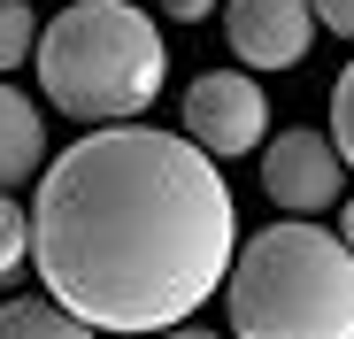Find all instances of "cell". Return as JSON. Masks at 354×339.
Masks as SVG:
<instances>
[{
  "label": "cell",
  "instance_id": "1",
  "mask_svg": "<svg viewBox=\"0 0 354 339\" xmlns=\"http://www.w3.org/2000/svg\"><path fill=\"white\" fill-rule=\"evenodd\" d=\"M39 286L93 331L193 324L239 262L231 185L201 139L154 124H100L39 170L31 201Z\"/></svg>",
  "mask_w": 354,
  "mask_h": 339
},
{
  "label": "cell",
  "instance_id": "2",
  "mask_svg": "<svg viewBox=\"0 0 354 339\" xmlns=\"http://www.w3.org/2000/svg\"><path fill=\"white\" fill-rule=\"evenodd\" d=\"M39 93L77 124H131L139 108L162 100L169 46L147 8L131 0H70L39 31Z\"/></svg>",
  "mask_w": 354,
  "mask_h": 339
},
{
  "label": "cell",
  "instance_id": "3",
  "mask_svg": "<svg viewBox=\"0 0 354 339\" xmlns=\"http://www.w3.org/2000/svg\"><path fill=\"white\" fill-rule=\"evenodd\" d=\"M223 301L239 339H354V247L324 223H262Z\"/></svg>",
  "mask_w": 354,
  "mask_h": 339
},
{
  "label": "cell",
  "instance_id": "4",
  "mask_svg": "<svg viewBox=\"0 0 354 339\" xmlns=\"http://www.w3.org/2000/svg\"><path fill=\"white\" fill-rule=\"evenodd\" d=\"M185 139H201L208 154H247L270 147V93L254 85V70H208L185 85Z\"/></svg>",
  "mask_w": 354,
  "mask_h": 339
},
{
  "label": "cell",
  "instance_id": "5",
  "mask_svg": "<svg viewBox=\"0 0 354 339\" xmlns=\"http://www.w3.org/2000/svg\"><path fill=\"white\" fill-rule=\"evenodd\" d=\"M339 178H346V154L331 131H277L262 147V193L285 208V216H316L339 201Z\"/></svg>",
  "mask_w": 354,
  "mask_h": 339
},
{
  "label": "cell",
  "instance_id": "6",
  "mask_svg": "<svg viewBox=\"0 0 354 339\" xmlns=\"http://www.w3.org/2000/svg\"><path fill=\"white\" fill-rule=\"evenodd\" d=\"M316 0H223V39L247 70H292L316 46Z\"/></svg>",
  "mask_w": 354,
  "mask_h": 339
},
{
  "label": "cell",
  "instance_id": "7",
  "mask_svg": "<svg viewBox=\"0 0 354 339\" xmlns=\"http://www.w3.org/2000/svg\"><path fill=\"white\" fill-rule=\"evenodd\" d=\"M31 170H46V116L0 77V193L24 185Z\"/></svg>",
  "mask_w": 354,
  "mask_h": 339
},
{
  "label": "cell",
  "instance_id": "8",
  "mask_svg": "<svg viewBox=\"0 0 354 339\" xmlns=\"http://www.w3.org/2000/svg\"><path fill=\"white\" fill-rule=\"evenodd\" d=\"M0 339H100V331L54 293H31V301H0Z\"/></svg>",
  "mask_w": 354,
  "mask_h": 339
},
{
  "label": "cell",
  "instance_id": "9",
  "mask_svg": "<svg viewBox=\"0 0 354 339\" xmlns=\"http://www.w3.org/2000/svg\"><path fill=\"white\" fill-rule=\"evenodd\" d=\"M39 54V16L31 0H0V77H8L16 62H31Z\"/></svg>",
  "mask_w": 354,
  "mask_h": 339
},
{
  "label": "cell",
  "instance_id": "10",
  "mask_svg": "<svg viewBox=\"0 0 354 339\" xmlns=\"http://www.w3.org/2000/svg\"><path fill=\"white\" fill-rule=\"evenodd\" d=\"M24 255H31V216H24L8 193H0V277H8Z\"/></svg>",
  "mask_w": 354,
  "mask_h": 339
},
{
  "label": "cell",
  "instance_id": "11",
  "mask_svg": "<svg viewBox=\"0 0 354 339\" xmlns=\"http://www.w3.org/2000/svg\"><path fill=\"white\" fill-rule=\"evenodd\" d=\"M331 139H339V154H346V170H354V62H346L339 85H331Z\"/></svg>",
  "mask_w": 354,
  "mask_h": 339
},
{
  "label": "cell",
  "instance_id": "12",
  "mask_svg": "<svg viewBox=\"0 0 354 339\" xmlns=\"http://www.w3.org/2000/svg\"><path fill=\"white\" fill-rule=\"evenodd\" d=\"M316 16H324V31L354 39V0H316Z\"/></svg>",
  "mask_w": 354,
  "mask_h": 339
},
{
  "label": "cell",
  "instance_id": "13",
  "mask_svg": "<svg viewBox=\"0 0 354 339\" xmlns=\"http://www.w3.org/2000/svg\"><path fill=\"white\" fill-rule=\"evenodd\" d=\"M208 8H216V0H162V16H177V24H201Z\"/></svg>",
  "mask_w": 354,
  "mask_h": 339
},
{
  "label": "cell",
  "instance_id": "14",
  "mask_svg": "<svg viewBox=\"0 0 354 339\" xmlns=\"http://www.w3.org/2000/svg\"><path fill=\"white\" fill-rule=\"evenodd\" d=\"M154 339H216V331H201V324H169V331H154Z\"/></svg>",
  "mask_w": 354,
  "mask_h": 339
},
{
  "label": "cell",
  "instance_id": "15",
  "mask_svg": "<svg viewBox=\"0 0 354 339\" xmlns=\"http://www.w3.org/2000/svg\"><path fill=\"white\" fill-rule=\"evenodd\" d=\"M339 239H346V247H354V201H346V208H339Z\"/></svg>",
  "mask_w": 354,
  "mask_h": 339
}]
</instances>
